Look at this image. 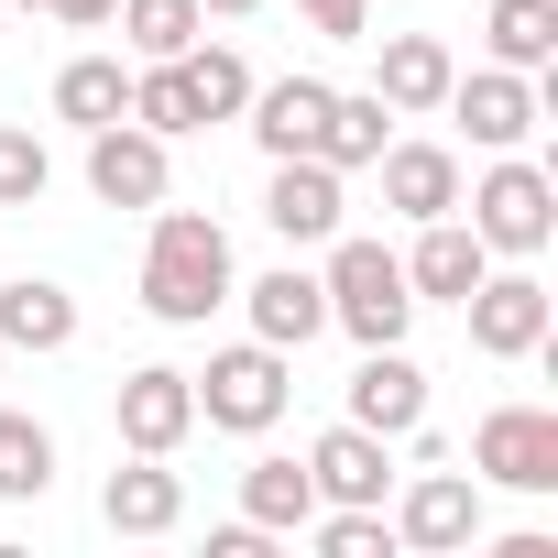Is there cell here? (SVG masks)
I'll list each match as a JSON object with an SVG mask.
<instances>
[{
  "mask_svg": "<svg viewBox=\"0 0 558 558\" xmlns=\"http://www.w3.org/2000/svg\"><path fill=\"white\" fill-rule=\"evenodd\" d=\"M110 23H121V45H132L143 66H165V56H186V45L208 34V12H197V0H121Z\"/></svg>",
  "mask_w": 558,
  "mask_h": 558,
  "instance_id": "obj_25",
  "label": "cell"
},
{
  "mask_svg": "<svg viewBox=\"0 0 558 558\" xmlns=\"http://www.w3.org/2000/svg\"><path fill=\"white\" fill-rule=\"evenodd\" d=\"M143 307L165 329H208L230 307V230L208 208H154V252H143Z\"/></svg>",
  "mask_w": 558,
  "mask_h": 558,
  "instance_id": "obj_1",
  "label": "cell"
},
{
  "mask_svg": "<svg viewBox=\"0 0 558 558\" xmlns=\"http://www.w3.org/2000/svg\"><path fill=\"white\" fill-rule=\"evenodd\" d=\"M263 219H274V241H340V165H318V154H274Z\"/></svg>",
  "mask_w": 558,
  "mask_h": 558,
  "instance_id": "obj_13",
  "label": "cell"
},
{
  "mask_svg": "<svg viewBox=\"0 0 558 558\" xmlns=\"http://www.w3.org/2000/svg\"><path fill=\"white\" fill-rule=\"evenodd\" d=\"M121 449H143V460H175L186 449V427H197V384L175 373V362H143V373H121Z\"/></svg>",
  "mask_w": 558,
  "mask_h": 558,
  "instance_id": "obj_10",
  "label": "cell"
},
{
  "mask_svg": "<svg viewBox=\"0 0 558 558\" xmlns=\"http://www.w3.org/2000/svg\"><path fill=\"white\" fill-rule=\"evenodd\" d=\"M460 318H471V351L482 362H536L547 329H558V296L536 286V274H482V286L460 296Z\"/></svg>",
  "mask_w": 558,
  "mask_h": 558,
  "instance_id": "obj_5",
  "label": "cell"
},
{
  "mask_svg": "<svg viewBox=\"0 0 558 558\" xmlns=\"http://www.w3.org/2000/svg\"><path fill=\"white\" fill-rule=\"evenodd\" d=\"M482 274H493V252H482V230H471L460 208H449V219H416V252H405V296H416V307H427V296L460 307Z\"/></svg>",
  "mask_w": 558,
  "mask_h": 558,
  "instance_id": "obj_11",
  "label": "cell"
},
{
  "mask_svg": "<svg viewBox=\"0 0 558 558\" xmlns=\"http://www.w3.org/2000/svg\"><path fill=\"white\" fill-rule=\"evenodd\" d=\"M384 525H395V547H427V558L482 547V482H471V471H416Z\"/></svg>",
  "mask_w": 558,
  "mask_h": 558,
  "instance_id": "obj_9",
  "label": "cell"
},
{
  "mask_svg": "<svg viewBox=\"0 0 558 558\" xmlns=\"http://www.w3.org/2000/svg\"><path fill=\"white\" fill-rule=\"evenodd\" d=\"M175 66H186V88H197V110H208V121H241V99H252V66H241V45H208V34H197Z\"/></svg>",
  "mask_w": 558,
  "mask_h": 558,
  "instance_id": "obj_27",
  "label": "cell"
},
{
  "mask_svg": "<svg viewBox=\"0 0 558 558\" xmlns=\"http://www.w3.org/2000/svg\"><path fill=\"white\" fill-rule=\"evenodd\" d=\"M449 77H460V56H449L438 34H395V45H384V66H373V99L405 121V110H438V99H449Z\"/></svg>",
  "mask_w": 558,
  "mask_h": 558,
  "instance_id": "obj_19",
  "label": "cell"
},
{
  "mask_svg": "<svg viewBox=\"0 0 558 558\" xmlns=\"http://www.w3.org/2000/svg\"><path fill=\"white\" fill-rule=\"evenodd\" d=\"M307 23H318L329 45H373V34H362V0H307Z\"/></svg>",
  "mask_w": 558,
  "mask_h": 558,
  "instance_id": "obj_30",
  "label": "cell"
},
{
  "mask_svg": "<svg viewBox=\"0 0 558 558\" xmlns=\"http://www.w3.org/2000/svg\"><path fill=\"white\" fill-rule=\"evenodd\" d=\"M45 12H56V23H66V34H99V23H110V12H121V0H45Z\"/></svg>",
  "mask_w": 558,
  "mask_h": 558,
  "instance_id": "obj_31",
  "label": "cell"
},
{
  "mask_svg": "<svg viewBox=\"0 0 558 558\" xmlns=\"http://www.w3.org/2000/svg\"><path fill=\"white\" fill-rule=\"evenodd\" d=\"M121 110H132V66H121V56H66V66H56V121L99 132V121H121Z\"/></svg>",
  "mask_w": 558,
  "mask_h": 558,
  "instance_id": "obj_21",
  "label": "cell"
},
{
  "mask_svg": "<svg viewBox=\"0 0 558 558\" xmlns=\"http://www.w3.org/2000/svg\"><path fill=\"white\" fill-rule=\"evenodd\" d=\"M384 143H395V110H384L373 88H340V99H329V121H318V165L362 175V165H373Z\"/></svg>",
  "mask_w": 558,
  "mask_h": 558,
  "instance_id": "obj_22",
  "label": "cell"
},
{
  "mask_svg": "<svg viewBox=\"0 0 558 558\" xmlns=\"http://www.w3.org/2000/svg\"><path fill=\"white\" fill-rule=\"evenodd\" d=\"M77 340V296L66 286H45V274H12V286H0V351H66Z\"/></svg>",
  "mask_w": 558,
  "mask_h": 558,
  "instance_id": "obj_20",
  "label": "cell"
},
{
  "mask_svg": "<svg viewBox=\"0 0 558 558\" xmlns=\"http://www.w3.org/2000/svg\"><path fill=\"white\" fill-rule=\"evenodd\" d=\"M329 99H340L329 77H274V88L252 77V99H241V110H252V143H263V154H318Z\"/></svg>",
  "mask_w": 558,
  "mask_h": 558,
  "instance_id": "obj_18",
  "label": "cell"
},
{
  "mask_svg": "<svg viewBox=\"0 0 558 558\" xmlns=\"http://www.w3.org/2000/svg\"><path fill=\"white\" fill-rule=\"evenodd\" d=\"M99 525H110V536H175V525H186V482L132 449V471L99 482Z\"/></svg>",
  "mask_w": 558,
  "mask_h": 558,
  "instance_id": "obj_16",
  "label": "cell"
},
{
  "mask_svg": "<svg viewBox=\"0 0 558 558\" xmlns=\"http://www.w3.org/2000/svg\"><path fill=\"white\" fill-rule=\"evenodd\" d=\"M482 45H493V66L547 77V56H558V0H493V12H482Z\"/></svg>",
  "mask_w": 558,
  "mask_h": 558,
  "instance_id": "obj_24",
  "label": "cell"
},
{
  "mask_svg": "<svg viewBox=\"0 0 558 558\" xmlns=\"http://www.w3.org/2000/svg\"><path fill=\"white\" fill-rule=\"evenodd\" d=\"M56 186V154L34 143V121H0V208H34Z\"/></svg>",
  "mask_w": 558,
  "mask_h": 558,
  "instance_id": "obj_29",
  "label": "cell"
},
{
  "mask_svg": "<svg viewBox=\"0 0 558 558\" xmlns=\"http://www.w3.org/2000/svg\"><path fill=\"white\" fill-rule=\"evenodd\" d=\"M241 514H252L263 536H296V525L318 514V482H307V460H252V471H241Z\"/></svg>",
  "mask_w": 558,
  "mask_h": 558,
  "instance_id": "obj_23",
  "label": "cell"
},
{
  "mask_svg": "<svg viewBox=\"0 0 558 558\" xmlns=\"http://www.w3.org/2000/svg\"><path fill=\"white\" fill-rule=\"evenodd\" d=\"M197 12H208V23H252V12H263V0H197Z\"/></svg>",
  "mask_w": 558,
  "mask_h": 558,
  "instance_id": "obj_32",
  "label": "cell"
},
{
  "mask_svg": "<svg viewBox=\"0 0 558 558\" xmlns=\"http://www.w3.org/2000/svg\"><path fill=\"white\" fill-rule=\"evenodd\" d=\"M121 121H143V132H165V143H175V132H208V110H197V88H186L175 56L132 77V110H121Z\"/></svg>",
  "mask_w": 558,
  "mask_h": 558,
  "instance_id": "obj_26",
  "label": "cell"
},
{
  "mask_svg": "<svg viewBox=\"0 0 558 558\" xmlns=\"http://www.w3.org/2000/svg\"><path fill=\"white\" fill-rule=\"evenodd\" d=\"M0 362H12V351H0Z\"/></svg>",
  "mask_w": 558,
  "mask_h": 558,
  "instance_id": "obj_34",
  "label": "cell"
},
{
  "mask_svg": "<svg viewBox=\"0 0 558 558\" xmlns=\"http://www.w3.org/2000/svg\"><path fill=\"white\" fill-rule=\"evenodd\" d=\"M0 12H45V0H0Z\"/></svg>",
  "mask_w": 558,
  "mask_h": 558,
  "instance_id": "obj_33",
  "label": "cell"
},
{
  "mask_svg": "<svg viewBox=\"0 0 558 558\" xmlns=\"http://www.w3.org/2000/svg\"><path fill=\"white\" fill-rule=\"evenodd\" d=\"M45 482H56V438H45L34 416L0 405V504H34Z\"/></svg>",
  "mask_w": 558,
  "mask_h": 558,
  "instance_id": "obj_28",
  "label": "cell"
},
{
  "mask_svg": "<svg viewBox=\"0 0 558 558\" xmlns=\"http://www.w3.org/2000/svg\"><path fill=\"white\" fill-rule=\"evenodd\" d=\"M186 384H197V416L230 427V438H263L274 416H286V395H296V373H286V351H274V340L208 351V373H186Z\"/></svg>",
  "mask_w": 558,
  "mask_h": 558,
  "instance_id": "obj_4",
  "label": "cell"
},
{
  "mask_svg": "<svg viewBox=\"0 0 558 558\" xmlns=\"http://www.w3.org/2000/svg\"><path fill=\"white\" fill-rule=\"evenodd\" d=\"M165 186H175L165 132H143V121H99L88 132V197L99 208H165Z\"/></svg>",
  "mask_w": 558,
  "mask_h": 558,
  "instance_id": "obj_8",
  "label": "cell"
},
{
  "mask_svg": "<svg viewBox=\"0 0 558 558\" xmlns=\"http://www.w3.org/2000/svg\"><path fill=\"white\" fill-rule=\"evenodd\" d=\"M471 482L558 493V416H547V405H493V416L471 427Z\"/></svg>",
  "mask_w": 558,
  "mask_h": 558,
  "instance_id": "obj_6",
  "label": "cell"
},
{
  "mask_svg": "<svg viewBox=\"0 0 558 558\" xmlns=\"http://www.w3.org/2000/svg\"><path fill=\"white\" fill-rule=\"evenodd\" d=\"M384 449H395V438H373V427H351V416H340V427L307 449L318 504H384V493H395V460H384Z\"/></svg>",
  "mask_w": 558,
  "mask_h": 558,
  "instance_id": "obj_15",
  "label": "cell"
},
{
  "mask_svg": "<svg viewBox=\"0 0 558 558\" xmlns=\"http://www.w3.org/2000/svg\"><path fill=\"white\" fill-rule=\"evenodd\" d=\"M373 165H384V208L395 219H449L460 208V154L449 143H384Z\"/></svg>",
  "mask_w": 558,
  "mask_h": 558,
  "instance_id": "obj_17",
  "label": "cell"
},
{
  "mask_svg": "<svg viewBox=\"0 0 558 558\" xmlns=\"http://www.w3.org/2000/svg\"><path fill=\"white\" fill-rule=\"evenodd\" d=\"M438 110H460L482 154H525V132L547 121V88H536L525 66H471V77H449V99H438Z\"/></svg>",
  "mask_w": 558,
  "mask_h": 558,
  "instance_id": "obj_7",
  "label": "cell"
},
{
  "mask_svg": "<svg viewBox=\"0 0 558 558\" xmlns=\"http://www.w3.org/2000/svg\"><path fill=\"white\" fill-rule=\"evenodd\" d=\"M329 329H351L362 351H384V340H405V318H416V296H405V252H384V241H329Z\"/></svg>",
  "mask_w": 558,
  "mask_h": 558,
  "instance_id": "obj_2",
  "label": "cell"
},
{
  "mask_svg": "<svg viewBox=\"0 0 558 558\" xmlns=\"http://www.w3.org/2000/svg\"><path fill=\"white\" fill-rule=\"evenodd\" d=\"M471 230H482V252H514V263H536V252L558 241V186H547V165H525V154H493V165L471 175Z\"/></svg>",
  "mask_w": 558,
  "mask_h": 558,
  "instance_id": "obj_3",
  "label": "cell"
},
{
  "mask_svg": "<svg viewBox=\"0 0 558 558\" xmlns=\"http://www.w3.org/2000/svg\"><path fill=\"white\" fill-rule=\"evenodd\" d=\"M351 427H373V438H416V427H427V373L405 362V340L362 351V373H351Z\"/></svg>",
  "mask_w": 558,
  "mask_h": 558,
  "instance_id": "obj_12",
  "label": "cell"
},
{
  "mask_svg": "<svg viewBox=\"0 0 558 558\" xmlns=\"http://www.w3.org/2000/svg\"><path fill=\"white\" fill-rule=\"evenodd\" d=\"M230 296L252 307V340H274V351H307V340L329 329V286L296 274V263H274L263 286H230Z\"/></svg>",
  "mask_w": 558,
  "mask_h": 558,
  "instance_id": "obj_14",
  "label": "cell"
}]
</instances>
